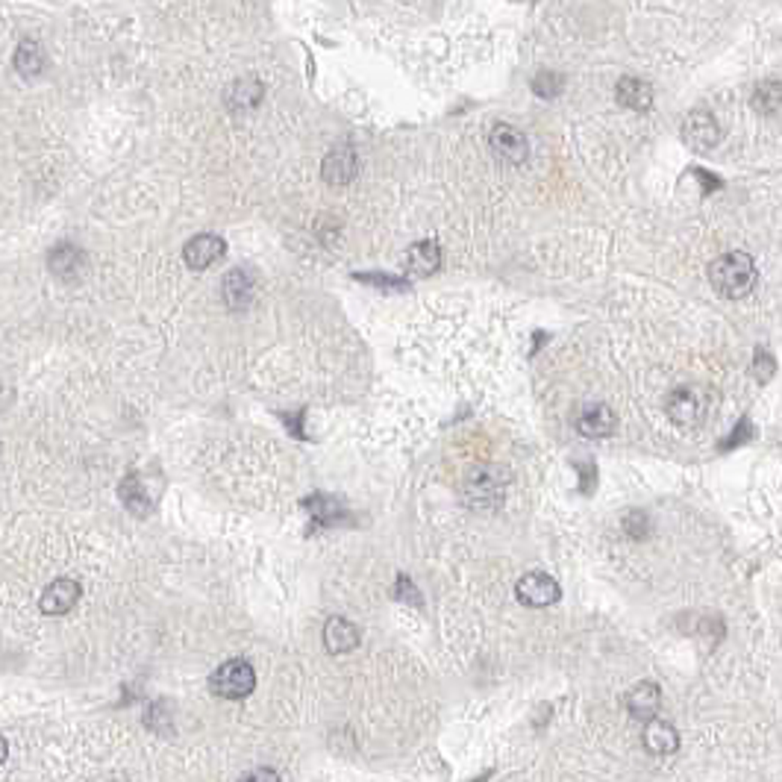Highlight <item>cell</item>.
Wrapping results in <instances>:
<instances>
[{
  "mask_svg": "<svg viewBox=\"0 0 782 782\" xmlns=\"http://www.w3.org/2000/svg\"><path fill=\"white\" fill-rule=\"evenodd\" d=\"M6 756H9V744H6V739H4V735H0V765L6 762Z\"/></svg>",
  "mask_w": 782,
  "mask_h": 782,
  "instance_id": "484cf974",
  "label": "cell"
},
{
  "mask_svg": "<svg viewBox=\"0 0 782 782\" xmlns=\"http://www.w3.org/2000/svg\"><path fill=\"white\" fill-rule=\"evenodd\" d=\"M753 106L762 112V115L777 118L779 109H782V86L779 80H768L756 88V97H753Z\"/></svg>",
  "mask_w": 782,
  "mask_h": 782,
  "instance_id": "7402d4cb",
  "label": "cell"
},
{
  "mask_svg": "<svg viewBox=\"0 0 782 782\" xmlns=\"http://www.w3.org/2000/svg\"><path fill=\"white\" fill-rule=\"evenodd\" d=\"M48 265H50V271L56 277L77 279V274L86 268V256H83L80 248H74V244H56V248L50 250V256H48Z\"/></svg>",
  "mask_w": 782,
  "mask_h": 782,
  "instance_id": "9a60e30c",
  "label": "cell"
},
{
  "mask_svg": "<svg viewBox=\"0 0 782 782\" xmlns=\"http://www.w3.org/2000/svg\"><path fill=\"white\" fill-rule=\"evenodd\" d=\"M644 747L656 756H668L679 747V735L668 721H659L653 714V718L647 721V730H644Z\"/></svg>",
  "mask_w": 782,
  "mask_h": 782,
  "instance_id": "5bb4252c",
  "label": "cell"
},
{
  "mask_svg": "<svg viewBox=\"0 0 782 782\" xmlns=\"http://www.w3.org/2000/svg\"><path fill=\"white\" fill-rule=\"evenodd\" d=\"M356 171H359V156H356V150L348 148V144L330 150L327 159H323V165H321L323 180H327L330 186H348L356 177Z\"/></svg>",
  "mask_w": 782,
  "mask_h": 782,
  "instance_id": "9c48e42d",
  "label": "cell"
},
{
  "mask_svg": "<svg viewBox=\"0 0 782 782\" xmlns=\"http://www.w3.org/2000/svg\"><path fill=\"white\" fill-rule=\"evenodd\" d=\"M614 95H618V104H623L627 109H650L653 104V88L650 83L639 80V77H623V80L614 86Z\"/></svg>",
  "mask_w": 782,
  "mask_h": 782,
  "instance_id": "2e32d148",
  "label": "cell"
},
{
  "mask_svg": "<svg viewBox=\"0 0 782 782\" xmlns=\"http://www.w3.org/2000/svg\"><path fill=\"white\" fill-rule=\"evenodd\" d=\"M488 144H491V150H495L500 159L509 162V165H523V162H527V156H530L527 136H523V132L518 127H512V124H497L495 130H491Z\"/></svg>",
  "mask_w": 782,
  "mask_h": 782,
  "instance_id": "5b68a950",
  "label": "cell"
},
{
  "mask_svg": "<svg viewBox=\"0 0 782 782\" xmlns=\"http://www.w3.org/2000/svg\"><path fill=\"white\" fill-rule=\"evenodd\" d=\"M223 300H227L230 309H244L250 306L253 300V277L250 271H230L223 279Z\"/></svg>",
  "mask_w": 782,
  "mask_h": 782,
  "instance_id": "ac0fdd59",
  "label": "cell"
},
{
  "mask_svg": "<svg viewBox=\"0 0 782 782\" xmlns=\"http://www.w3.org/2000/svg\"><path fill=\"white\" fill-rule=\"evenodd\" d=\"M13 62H15V71L21 77H39L44 68V53L36 41H21Z\"/></svg>",
  "mask_w": 782,
  "mask_h": 782,
  "instance_id": "44dd1931",
  "label": "cell"
},
{
  "mask_svg": "<svg viewBox=\"0 0 782 782\" xmlns=\"http://www.w3.org/2000/svg\"><path fill=\"white\" fill-rule=\"evenodd\" d=\"M623 706H627V712L632 714V718L650 721L653 714L659 712V706H662V691H659L656 683H639V686H632L627 691Z\"/></svg>",
  "mask_w": 782,
  "mask_h": 782,
  "instance_id": "7c38bea8",
  "label": "cell"
},
{
  "mask_svg": "<svg viewBox=\"0 0 782 782\" xmlns=\"http://www.w3.org/2000/svg\"><path fill=\"white\" fill-rule=\"evenodd\" d=\"M683 139H686V144L691 150L706 153L721 141V127H718V121H714V115L697 109L683 121Z\"/></svg>",
  "mask_w": 782,
  "mask_h": 782,
  "instance_id": "52a82bcc",
  "label": "cell"
},
{
  "mask_svg": "<svg viewBox=\"0 0 782 782\" xmlns=\"http://www.w3.org/2000/svg\"><path fill=\"white\" fill-rule=\"evenodd\" d=\"M665 412L679 430H695L706 418V397L695 386H679L668 395Z\"/></svg>",
  "mask_w": 782,
  "mask_h": 782,
  "instance_id": "277c9868",
  "label": "cell"
},
{
  "mask_svg": "<svg viewBox=\"0 0 782 782\" xmlns=\"http://www.w3.org/2000/svg\"><path fill=\"white\" fill-rule=\"evenodd\" d=\"M212 695L223 700H244L256 688V670L248 659H227L215 674L209 677Z\"/></svg>",
  "mask_w": 782,
  "mask_h": 782,
  "instance_id": "3957f363",
  "label": "cell"
},
{
  "mask_svg": "<svg viewBox=\"0 0 782 782\" xmlns=\"http://www.w3.org/2000/svg\"><path fill=\"white\" fill-rule=\"evenodd\" d=\"M565 88V77L556 71H539L532 80V92L539 97H556Z\"/></svg>",
  "mask_w": 782,
  "mask_h": 782,
  "instance_id": "603a6c76",
  "label": "cell"
},
{
  "mask_svg": "<svg viewBox=\"0 0 782 782\" xmlns=\"http://www.w3.org/2000/svg\"><path fill=\"white\" fill-rule=\"evenodd\" d=\"M223 253H227V241L221 236H212V232H200V236H195L186 244L183 259L188 268H195V271H204L212 262H218Z\"/></svg>",
  "mask_w": 782,
  "mask_h": 782,
  "instance_id": "30bf717a",
  "label": "cell"
},
{
  "mask_svg": "<svg viewBox=\"0 0 782 782\" xmlns=\"http://www.w3.org/2000/svg\"><path fill=\"white\" fill-rule=\"evenodd\" d=\"M577 427L586 439H606L618 427V418H614V412L606 404H591L579 412Z\"/></svg>",
  "mask_w": 782,
  "mask_h": 782,
  "instance_id": "8fae6325",
  "label": "cell"
},
{
  "mask_svg": "<svg viewBox=\"0 0 782 782\" xmlns=\"http://www.w3.org/2000/svg\"><path fill=\"white\" fill-rule=\"evenodd\" d=\"M509 486V471L497 465H477L465 477V497L471 509H495Z\"/></svg>",
  "mask_w": 782,
  "mask_h": 782,
  "instance_id": "7a4b0ae2",
  "label": "cell"
},
{
  "mask_svg": "<svg viewBox=\"0 0 782 782\" xmlns=\"http://www.w3.org/2000/svg\"><path fill=\"white\" fill-rule=\"evenodd\" d=\"M118 495H121V500H124V506L132 512V515H148V512L153 509V500H150L148 491H144V483H141L136 474L124 477V483H121Z\"/></svg>",
  "mask_w": 782,
  "mask_h": 782,
  "instance_id": "d6986e66",
  "label": "cell"
},
{
  "mask_svg": "<svg viewBox=\"0 0 782 782\" xmlns=\"http://www.w3.org/2000/svg\"><path fill=\"white\" fill-rule=\"evenodd\" d=\"M306 509L315 512V518H318L321 523H332L335 518L341 515V506H339V503L330 500V497H323V495L309 497V500H306Z\"/></svg>",
  "mask_w": 782,
  "mask_h": 782,
  "instance_id": "cb8c5ba5",
  "label": "cell"
},
{
  "mask_svg": "<svg viewBox=\"0 0 782 782\" xmlns=\"http://www.w3.org/2000/svg\"><path fill=\"white\" fill-rule=\"evenodd\" d=\"M515 595H518L521 603H527V606L541 609V606H550V603H556L559 597H562V588H559V583L553 577H547L541 571H532V574L518 579Z\"/></svg>",
  "mask_w": 782,
  "mask_h": 782,
  "instance_id": "8992f818",
  "label": "cell"
},
{
  "mask_svg": "<svg viewBox=\"0 0 782 782\" xmlns=\"http://www.w3.org/2000/svg\"><path fill=\"white\" fill-rule=\"evenodd\" d=\"M359 639H362L359 627L350 623L348 618H330L323 623V644H327L330 653H350L356 650Z\"/></svg>",
  "mask_w": 782,
  "mask_h": 782,
  "instance_id": "4fadbf2b",
  "label": "cell"
},
{
  "mask_svg": "<svg viewBox=\"0 0 782 782\" xmlns=\"http://www.w3.org/2000/svg\"><path fill=\"white\" fill-rule=\"evenodd\" d=\"M709 279L714 286V292L723 297H744L753 292L756 286V265L747 253L735 250V253H723L709 265Z\"/></svg>",
  "mask_w": 782,
  "mask_h": 782,
  "instance_id": "6da1fadb",
  "label": "cell"
},
{
  "mask_svg": "<svg viewBox=\"0 0 782 782\" xmlns=\"http://www.w3.org/2000/svg\"><path fill=\"white\" fill-rule=\"evenodd\" d=\"M83 597V588L77 579H56V583H50L48 588L41 591V600L39 606L44 614H65L71 612L77 606V600Z\"/></svg>",
  "mask_w": 782,
  "mask_h": 782,
  "instance_id": "ba28073f",
  "label": "cell"
},
{
  "mask_svg": "<svg viewBox=\"0 0 782 782\" xmlns=\"http://www.w3.org/2000/svg\"><path fill=\"white\" fill-rule=\"evenodd\" d=\"M259 100H262V86L256 83L253 77H244V80H239L236 86L230 88V95H227L230 109H236V112L253 109L256 104H259Z\"/></svg>",
  "mask_w": 782,
  "mask_h": 782,
  "instance_id": "ffe728a7",
  "label": "cell"
},
{
  "mask_svg": "<svg viewBox=\"0 0 782 782\" xmlns=\"http://www.w3.org/2000/svg\"><path fill=\"white\" fill-rule=\"evenodd\" d=\"M241 779H279L274 770H253V774H244Z\"/></svg>",
  "mask_w": 782,
  "mask_h": 782,
  "instance_id": "d4e9b609",
  "label": "cell"
},
{
  "mask_svg": "<svg viewBox=\"0 0 782 782\" xmlns=\"http://www.w3.org/2000/svg\"><path fill=\"white\" fill-rule=\"evenodd\" d=\"M406 265H409V274L415 277H430L439 271L441 265V248L435 241H418L412 244V250L406 256Z\"/></svg>",
  "mask_w": 782,
  "mask_h": 782,
  "instance_id": "e0dca14e",
  "label": "cell"
}]
</instances>
